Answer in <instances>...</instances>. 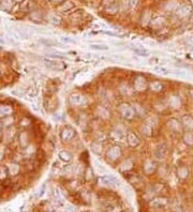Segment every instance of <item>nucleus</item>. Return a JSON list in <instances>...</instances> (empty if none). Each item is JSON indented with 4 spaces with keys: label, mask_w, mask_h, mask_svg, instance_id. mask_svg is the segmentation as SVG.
<instances>
[{
    "label": "nucleus",
    "mask_w": 193,
    "mask_h": 212,
    "mask_svg": "<svg viewBox=\"0 0 193 212\" xmlns=\"http://www.w3.org/2000/svg\"><path fill=\"white\" fill-rule=\"evenodd\" d=\"M52 18L54 19V21H52V23H54V24H59V18H57V17H55V16H52Z\"/></svg>",
    "instance_id": "9d476101"
},
{
    "label": "nucleus",
    "mask_w": 193,
    "mask_h": 212,
    "mask_svg": "<svg viewBox=\"0 0 193 212\" xmlns=\"http://www.w3.org/2000/svg\"><path fill=\"white\" fill-rule=\"evenodd\" d=\"M50 58H58V59H66V57L64 56H61V55H52V54H50V55H47Z\"/></svg>",
    "instance_id": "0eeeda50"
},
{
    "label": "nucleus",
    "mask_w": 193,
    "mask_h": 212,
    "mask_svg": "<svg viewBox=\"0 0 193 212\" xmlns=\"http://www.w3.org/2000/svg\"><path fill=\"white\" fill-rule=\"evenodd\" d=\"M39 41H40V43L44 44L45 46H55L56 45V42L52 41V40H50V39H45V37H42V39H40Z\"/></svg>",
    "instance_id": "7ed1b4c3"
},
{
    "label": "nucleus",
    "mask_w": 193,
    "mask_h": 212,
    "mask_svg": "<svg viewBox=\"0 0 193 212\" xmlns=\"http://www.w3.org/2000/svg\"><path fill=\"white\" fill-rule=\"evenodd\" d=\"M191 11H192V9H191V6H183L180 8V10H179V13L178 14L179 15H189L190 13H191Z\"/></svg>",
    "instance_id": "f257e3e1"
},
{
    "label": "nucleus",
    "mask_w": 193,
    "mask_h": 212,
    "mask_svg": "<svg viewBox=\"0 0 193 212\" xmlns=\"http://www.w3.org/2000/svg\"><path fill=\"white\" fill-rule=\"evenodd\" d=\"M90 48H91V49H94V50H107L108 46L99 45V44H92V45L90 46Z\"/></svg>",
    "instance_id": "20e7f679"
},
{
    "label": "nucleus",
    "mask_w": 193,
    "mask_h": 212,
    "mask_svg": "<svg viewBox=\"0 0 193 212\" xmlns=\"http://www.w3.org/2000/svg\"><path fill=\"white\" fill-rule=\"evenodd\" d=\"M0 43L4 44V41H3V40H2V39H1V37H0Z\"/></svg>",
    "instance_id": "9b49d317"
},
{
    "label": "nucleus",
    "mask_w": 193,
    "mask_h": 212,
    "mask_svg": "<svg viewBox=\"0 0 193 212\" xmlns=\"http://www.w3.org/2000/svg\"><path fill=\"white\" fill-rule=\"evenodd\" d=\"M103 33L107 34V35H111V37H119L117 33H114V32H103Z\"/></svg>",
    "instance_id": "6e6552de"
},
{
    "label": "nucleus",
    "mask_w": 193,
    "mask_h": 212,
    "mask_svg": "<svg viewBox=\"0 0 193 212\" xmlns=\"http://www.w3.org/2000/svg\"><path fill=\"white\" fill-rule=\"evenodd\" d=\"M136 2H137V0H130V6L133 8V6H136Z\"/></svg>",
    "instance_id": "1a4fd4ad"
},
{
    "label": "nucleus",
    "mask_w": 193,
    "mask_h": 212,
    "mask_svg": "<svg viewBox=\"0 0 193 212\" xmlns=\"http://www.w3.org/2000/svg\"><path fill=\"white\" fill-rule=\"evenodd\" d=\"M155 71H157V72H159V73H161V74H168V71L167 69H164V68H159V67H157V68H155Z\"/></svg>",
    "instance_id": "423d86ee"
},
{
    "label": "nucleus",
    "mask_w": 193,
    "mask_h": 212,
    "mask_svg": "<svg viewBox=\"0 0 193 212\" xmlns=\"http://www.w3.org/2000/svg\"><path fill=\"white\" fill-rule=\"evenodd\" d=\"M60 40L62 42H64V43H66V44H76V41H75V40H73V39H71V37H60Z\"/></svg>",
    "instance_id": "39448f33"
},
{
    "label": "nucleus",
    "mask_w": 193,
    "mask_h": 212,
    "mask_svg": "<svg viewBox=\"0 0 193 212\" xmlns=\"http://www.w3.org/2000/svg\"><path fill=\"white\" fill-rule=\"evenodd\" d=\"M133 52L135 55H139L141 57H148V52L143 48H133Z\"/></svg>",
    "instance_id": "f03ea898"
}]
</instances>
